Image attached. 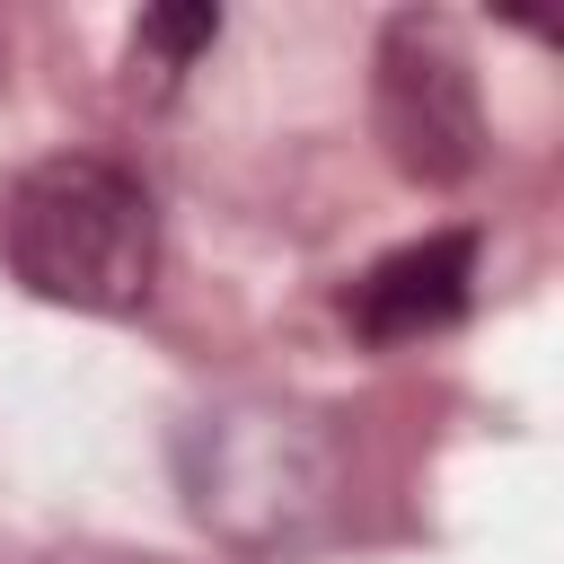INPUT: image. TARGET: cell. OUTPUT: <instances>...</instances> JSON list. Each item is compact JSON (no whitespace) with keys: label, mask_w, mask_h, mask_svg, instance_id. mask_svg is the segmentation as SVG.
Segmentation results:
<instances>
[{"label":"cell","mask_w":564,"mask_h":564,"mask_svg":"<svg viewBox=\"0 0 564 564\" xmlns=\"http://www.w3.org/2000/svg\"><path fill=\"white\" fill-rule=\"evenodd\" d=\"M0 247H9V273H18L35 300L88 308V317H123V308L150 300L159 212H150L141 176H123L115 159L62 150V159H35V167L9 185Z\"/></svg>","instance_id":"obj_1"},{"label":"cell","mask_w":564,"mask_h":564,"mask_svg":"<svg viewBox=\"0 0 564 564\" xmlns=\"http://www.w3.org/2000/svg\"><path fill=\"white\" fill-rule=\"evenodd\" d=\"M185 502L212 538L273 555L308 546L344 502V449L317 414L291 405H220L185 432Z\"/></svg>","instance_id":"obj_2"},{"label":"cell","mask_w":564,"mask_h":564,"mask_svg":"<svg viewBox=\"0 0 564 564\" xmlns=\"http://www.w3.org/2000/svg\"><path fill=\"white\" fill-rule=\"evenodd\" d=\"M370 115L388 159L414 185H458L485 159V106H476V70L467 44L449 35V18H388L379 26V62H370Z\"/></svg>","instance_id":"obj_3"},{"label":"cell","mask_w":564,"mask_h":564,"mask_svg":"<svg viewBox=\"0 0 564 564\" xmlns=\"http://www.w3.org/2000/svg\"><path fill=\"white\" fill-rule=\"evenodd\" d=\"M467 282H476V238L441 229V238H414V247L379 256L344 291V317H352L361 344H414V335H432L467 308Z\"/></svg>","instance_id":"obj_4"},{"label":"cell","mask_w":564,"mask_h":564,"mask_svg":"<svg viewBox=\"0 0 564 564\" xmlns=\"http://www.w3.org/2000/svg\"><path fill=\"white\" fill-rule=\"evenodd\" d=\"M212 35H220V9H203V0L194 9H141V26H132V79L150 70V88H167Z\"/></svg>","instance_id":"obj_5"}]
</instances>
